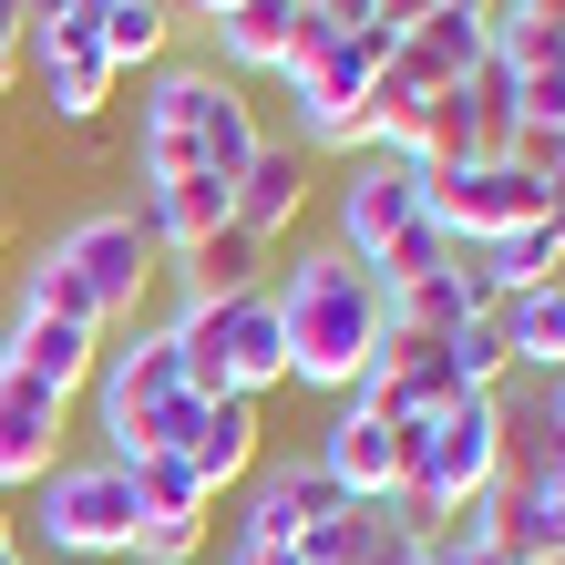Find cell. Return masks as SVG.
I'll use <instances>...</instances> for the list:
<instances>
[{
    "instance_id": "obj_22",
    "label": "cell",
    "mask_w": 565,
    "mask_h": 565,
    "mask_svg": "<svg viewBox=\"0 0 565 565\" xmlns=\"http://www.w3.org/2000/svg\"><path fill=\"white\" fill-rule=\"evenodd\" d=\"M93 31H104L114 73H154V62H175V11H164V0H93Z\"/></svg>"
},
{
    "instance_id": "obj_10",
    "label": "cell",
    "mask_w": 565,
    "mask_h": 565,
    "mask_svg": "<svg viewBox=\"0 0 565 565\" xmlns=\"http://www.w3.org/2000/svg\"><path fill=\"white\" fill-rule=\"evenodd\" d=\"M402 462H412V431L381 422L371 402H340L319 431V473L350 493V504H402Z\"/></svg>"
},
{
    "instance_id": "obj_39",
    "label": "cell",
    "mask_w": 565,
    "mask_h": 565,
    "mask_svg": "<svg viewBox=\"0 0 565 565\" xmlns=\"http://www.w3.org/2000/svg\"><path fill=\"white\" fill-rule=\"evenodd\" d=\"M0 565H31V555H0Z\"/></svg>"
},
{
    "instance_id": "obj_38",
    "label": "cell",
    "mask_w": 565,
    "mask_h": 565,
    "mask_svg": "<svg viewBox=\"0 0 565 565\" xmlns=\"http://www.w3.org/2000/svg\"><path fill=\"white\" fill-rule=\"evenodd\" d=\"M452 11H493V0H452Z\"/></svg>"
},
{
    "instance_id": "obj_16",
    "label": "cell",
    "mask_w": 565,
    "mask_h": 565,
    "mask_svg": "<svg viewBox=\"0 0 565 565\" xmlns=\"http://www.w3.org/2000/svg\"><path fill=\"white\" fill-rule=\"evenodd\" d=\"M493 340H504V360H514V371L555 381V371H565V278L493 298Z\"/></svg>"
},
{
    "instance_id": "obj_40",
    "label": "cell",
    "mask_w": 565,
    "mask_h": 565,
    "mask_svg": "<svg viewBox=\"0 0 565 565\" xmlns=\"http://www.w3.org/2000/svg\"><path fill=\"white\" fill-rule=\"evenodd\" d=\"M535 565H565V555H535Z\"/></svg>"
},
{
    "instance_id": "obj_28",
    "label": "cell",
    "mask_w": 565,
    "mask_h": 565,
    "mask_svg": "<svg viewBox=\"0 0 565 565\" xmlns=\"http://www.w3.org/2000/svg\"><path fill=\"white\" fill-rule=\"evenodd\" d=\"M535 195H545V216L565 226V135H555V145L535 154Z\"/></svg>"
},
{
    "instance_id": "obj_25",
    "label": "cell",
    "mask_w": 565,
    "mask_h": 565,
    "mask_svg": "<svg viewBox=\"0 0 565 565\" xmlns=\"http://www.w3.org/2000/svg\"><path fill=\"white\" fill-rule=\"evenodd\" d=\"M135 504H145V524H206L216 493L185 473V452H145L135 462Z\"/></svg>"
},
{
    "instance_id": "obj_14",
    "label": "cell",
    "mask_w": 565,
    "mask_h": 565,
    "mask_svg": "<svg viewBox=\"0 0 565 565\" xmlns=\"http://www.w3.org/2000/svg\"><path fill=\"white\" fill-rule=\"evenodd\" d=\"M298 206H309V154L268 135V145L237 164V185H226V216H237L257 247H278L288 226H298Z\"/></svg>"
},
{
    "instance_id": "obj_11",
    "label": "cell",
    "mask_w": 565,
    "mask_h": 565,
    "mask_svg": "<svg viewBox=\"0 0 565 565\" xmlns=\"http://www.w3.org/2000/svg\"><path fill=\"white\" fill-rule=\"evenodd\" d=\"M340 504H350V493L319 473V452L309 462H257V473H247V514H237V545H309Z\"/></svg>"
},
{
    "instance_id": "obj_34",
    "label": "cell",
    "mask_w": 565,
    "mask_h": 565,
    "mask_svg": "<svg viewBox=\"0 0 565 565\" xmlns=\"http://www.w3.org/2000/svg\"><path fill=\"white\" fill-rule=\"evenodd\" d=\"M0 555H21V514L11 504H0Z\"/></svg>"
},
{
    "instance_id": "obj_12",
    "label": "cell",
    "mask_w": 565,
    "mask_h": 565,
    "mask_svg": "<svg viewBox=\"0 0 565 565\" xmlns=\"http://www.w3.org/2000/svg\"><path fill=\"white\" fill-rule=\"evenodd\" d=\"M93 360H104V329L83 319H42V309H11V329H0V371L52 391V402H73V391H93Z\"/></svg>"
},
{
    "instance_id": "obj_13",
    "label": "cell",
    "mask_w": 565,
    "mask_h": 565,
    "mask_svg": "<svg viewBox=\"0 0 565 565\" xmlns=\"http://www.w3.org/2000/svg\"><path fill=\"white\" fill-rule=\"evenodd\" d=\"M62 422H73V402H52V391H31V381L0 371V504L31 493L62 462Z\"/></svg>"
},
{
    "instance_id": "obj_26",
    "label": "cell",
    "mask_w": 565,
    "mask_h": 565,
    "mask_svg": "<svg viewBox=\"0 0 565 565\" xmlns=\"http://www.w3.org/2000/svg\"><path fill=\"white\" fill-rule=\"evenodd\" d=\"M21 309H42V319H83V329H104V309H93V288H83L73 268H62L52 247H42V257H31V268H21Z\"/></svg>"
},
{
    "instance_id": "obj_9",
    "label": "cell",
    "mask_w": 565,
    "mask_h": 565,
    "mask_svg": "<svg viewBox=\"0 0 565 565\" xmlns=\"http://www.w3.org/2000/svg\"><path fill=\"white\" fill-rule=\"evenodd\" d=\"M431 216H443L452 247H493V237H514V226H535L545 195H535V175H524L514 154H483V164L431 175Z\"/></svg>"
},
{
    "instance_id": "obj_2",
    "label": "cell",
    "mask_w": 565,
    "mask_h": 565,
    "mask_svg": "<svg viewBox=\"0 0 565 565\" xmlns=\"http://www.w3.org/2000/svg\"><path fill=\"white\" fill-rule=\"evenodd\" d=\"M412 431V462H402V535L431 545V524H443L452 504H473V493H493V473H504L514 452V412L504 391H462V402L402 422Z\"/></svg>"
},
{
    "instance_id": "obj_31",
    "label": "cell",
    "mask_w": 565,
    "mask_h": 565,
    "mask_svg": "<svg viewBox=\"0 0 565 565\" xmlns=\"http://www.w3.org/2000/svg\"><path fill=\"white\" fill-rule=\"evenodd\" d=\"M164 11H175V21H206V31H216L226 11H237V0H164Z\"/></svg>"
},
{
    "instance_id": "obj_37",
    "label": "cell",
    "mask_w": 565,
    "mask_h": 565,
    "mask_svg": "<svg viewBox=\"0 0 565 565\" xmlns=\"http://www.w3.org/2000/svg\"><path fill=\"white\" fill-rule=\"evenodd\" d=\"M0 257H11V185H0Z\"/></svg>"
},
{
    "instance_id": "obj_5",
    "label": "cell",
    "mask_w": 565,
    "mask_h": 565,
    "mask_svg": "<svg viewBox=\"0 0 565 565\" xmlns=\"http://www.w3.org/2000/svg\"><path fill=\"white\" fill-rule=\"evenodd\" d=\"M42 504H31V524H42V545L52 555H93V565H124L135 555V462H114V452H93V462H52L42 483Z\"/></svg>"
},
{
    "instance_id": "obj_35",
    "label": "cell",
    "mask_w": 565,
    "mask_h": 565,
    "mask_svg": "<svg viewBox=\"0 0 565 565\" xmlns=\"http://www.w3.org/2000/svg\"><path fill=\"white\" fill-rule=\"evenodd\" d=\"M535 483H545V493H555V504H565V462H545V473H535Z\"/></svg>"
},
{
    "instance_id": "obj_4",
    "label": "cell",
    "mask_w": 565,
    "mask_h": 565,
    "mask_svg": "<svg viewBox=\"0 0 565 565\" xmlns=\"http://www.w3.org/2000/svg\"><path fill=\"white\" fill-rule=\"evenodd\" d=\"M195 412H206V402L185 391L175 340H164V329H145L135 350H104V360H93V431H104V452H114V462L185 452Z\"/></svg>"
},
{
    "instance_id": "obj_36",
    "label": "cell",
    "mask_w": 565,
    "mask_h": 565,
    "mask_svg": "<svg viewBox=\"0 0 565 565\" xmlns=\"http://www.w3.org/2000/svg\"><path fill=\"white\" fill-rule=\"evenodd\" d=\"M381 565H431V555H422V545H391V555H381Z\"/></svg>"
},
{
    "instance_id": "obj_8",
    "label": "cell",
    "mask_w": 565,
    "mask_h": 565,
    "mask_svg": "<svg viewBox=\"0 0 565 565\" xmlns=\"http://www.w3.org/2000/svg\"><path fill=\"white\" fill-rule=\"evenodd\" d=\"M52 257L93 288L104 329H114V319H135V298H145V278H154V237L135 226V206H93V216H73V226L52 237Z\"/></svg>"
},
{
    "instance_id": "obj_27",
    "label": "cell",
    "mask_w": 565,
    "mask_h": 565,
    "mask_svg": "<svg viewBox=\"0 0 565 565\" xmlns=\"http://www.w3.org/2000/svg\"><path fill=\"white\" fill-rule=\"evenodd\" d=\"M21 42H31V21H21V0H0V93L21 83Z\"/></svg>"
},
{
    "instance_id": "obj_24",
    "label": "cell",
    "mask_w": 565,
    "mask_h": 565,
    "mask_svg": "<svg viewBox=\"0 0 565 565\" xmlns=\"http://www.w3.org/2000/svg\"><path fill=\"white\" fill-rule=\"evenodd\" d=\"M483 278H493V298L565 278V226H555V216H535V226H514V237H493V247H483Z\"/></svg>"
},
{
    "instance_id": "obj_29",
    "label": "cell",
    "mask_w": 565,
    "mask_h": 565,
    "mask_svg": "<svg viewBox=\"0 0 565 565\" xmlns=\"http://www.w3.org/2000/svg\"><path fill=\"white\" fill-rule=\"evenodd\" d=\"M493 21H535V31H565V0H493Z\"/></svg>"
},
{
    "instance_id": "obj_7",
    "label": "cell",
    "mask_w": 565,
    "mask_h": 565,
    "mask_svg": "<svg viewBox=\"0 0 565 565\" xmlns=\"http://www.w3.org/2000/svg\"><path fill=\"white\" fill-rule=\"evenodd\" d=\"M422 216H431V175L412 154H350V175H340V257L350 268H371L381 247H402Z\"/></svg>"
},
{
    "instance_id": "obj_21",
    "label": "cell",
    "mask_w": 565,
    "mask_h": 565,
    "mask_svg": "<svg viewBox=\"0 0 565 565\" xmlns=\"http://www.w3.org/2000/svg\"><path fill=\"white\" fill-rule=\"evenodd\" d=\"M391 545H422V535H402V504H340L298 545V565H381Z\"/></svg>"
},
{
    "instance_id": "obj_15",
    "label": "cell",
    "mask_w": 565,
    "mask_h": 565,
    "mask_svg": "<svg viewBox=\"0 0 565 565\" xmlns=\"http://www.w3.org/2000/svg\"><path fill=\"white\" fill-rule=\"evenodd\" d=\"M493 62H504V83H514V124H535V135H565V31L493 21Z\"/></svg>"
},
{
    "instance_id": "obj_1",
    "label": "cell",
    "mask_w": 565,
    "mask_h": 565,
    "mask_svg": "<svg viewBox=\"0 0 565 565\" xmlns=\"http://www.w3.org/2000/svg\"><path fill=\"white\" fill-rule=\"evenodd\" d=\"M278 329H288V381L298 391H360V371L381 360V288L371 268H350L340 247H298V268L268 278Z\"/></svg>"
},
{
    "instance_id": "obj_19",
    "label": "cell",
    "mask_w": 565,
    "mask_h": 565,
    "mask_svg": "<svg viewBox=\"0 0 565 565\" xmlns=\"http://www.w3.org/2000/svg\"><path fill=\"white\" fill-rule=\"evenodd\" d=\"M298 42V0H237V11L216 21V73L247 83V73H278Z\"/></svg>"
},
{
    "instance_id": "obj_20",
    "label": "cell",
    "mask_w": 565,
    "mask_h": 565,
    "mask_svg": "<svg viewBox=\"0 0 565 565\" xmlns=\"http://www.w3.org/2000/svg\"><path fill=\"white\" fill-rule=\"evenodd\" d=\"M175 278H185V298H257L268 288V247L247 226H216V237H195L175 257Z\"/></svg>"
},
{
    "instance_id": "obj_23",
    "label": "cell",
    "mask_w": 565,
    "mask_h": 565,
    "mask_svg": "<svg viewBox=\"0 0 565 565\" xmlns=\"http://www.w3.org/2000/svg\"><path fill=\"white\" fill-rule=\"evenodd\" d=\"M422 104H431V83H422V73H402V62H381L371 93H360V135H371V154H412Z\"/></svg>"
},
{
    "instance_id": "obj_6",
    "label": "cell",
    "mask_w": 565,
    "mask_h": 565,
    "mask_svg": "<svg viewBox=\"0 0 565 565\" xmlns=\"http://www.w3.org/2000/svg\"><path fill=\"white\" fill-rule=\"evenodd\" d=\"M21 73L42 83V124H62V135H73V124H93L114 104V62H104V31H93V0H73V11L62 21H42L21 42Z\"/></svg>"
},
{
    "instance_id": "obj_30",
    "label": "cell",
    "mask_w": 565,
    "mask_h": 565,
    "mask_svg": "<svg viewBox=\"0 0 565 565\" xmlns=\"http://www.w3.org/2000/svg\"><path fill=\"white\" fill-rule=\"evenodd\" d=\"M371 11H381V31H412L422 11H443V0H371Z\"/></svg>"
},
{
    "instance_id": "obj_17",
    "label": "cell",
    "mask_w": 565,
    "mask_h": 565,
    "mask_svg": "<svg viewBox=\"0 0 565 565\" xmlns=\"http://www.w3.org/2000/svg\"><path fill=\"white\" fill-rule=\"evenodd\" d=\"M257 402H206L195 412V431H185V473L206 483V493H237L247 473H257Z\"/></svg>"
},
{
    "instance_id": "obj_3",
    "label": "cell",
    "mask_w": 565,
    "mask_h": 565,
    "mask_svg": "<svg viewBox=\"0 0 565 565\" xmlns=\"http://www.w3.org/2000/svg\"><path fill=\"white\" fill-rule=\"evenodd\" d=\"M164 340H175V371L195 402H268L288 381V329H278V298H175V319H164Z\"/></svg>"
},
{
    "instance_id": "obj_18",
    "label": "cell",
    "mask_w": 565,
    "mask_h": 565,
    "mask_svg": "<svg viewBox=\"0 0 565 565\" xmlns=\"http://www.w3.org/2000/svg\"><path fill=\"white\" fill-rule=\"evenodd\" d=\"M135 226L154 237V257H185L195 237H216V226H237V216H226V185L216 175H175V185H145L135 195Z\"/></svg>"
},
{
    "instance_id": "obj_33",
    "label": "cell",
    "mask_w": 565,
    "mask_h": 565,
    "mask_svg": "<svg viewBox=\"0 0 565 565\" xmlns=\"http://www.w3.org/2000/svg\"><path fill=\"white\" fill-rule=\"evenodd\" d=\"M62 11H73V0H21V21H31V31H42V21H62Z\"/></svg>"
},
{
    "instance_id": "obj_32",
    "label": "cell",
    "mask_w": 565,
    "mask_h": 565,
    "mask_svg": "<svg viewBox=\"0 0 565 565\" xmlns=\"http://www.w3.org/2000/svg\"><path fill=\"white\" fill-rule=\"evenodd\" d=\"M226 565H298V545H237Z\"/></svg>"
}]
</instances>
